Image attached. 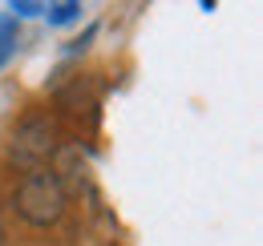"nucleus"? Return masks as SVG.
<instances>
[{
  "instance_id": "nucleus-4",
  "label": "nucleus",
  "mask_w": 263,
  "mask_h": 246,
  "mask_svg": "<svg viewBox=\"0 0 263 246\" xmlns=\"http://www.w3.org/2000/svg\"><path fill=\"white\" fill-rule=\"evenodd\" d=\"M8 53H12V45H0V65L8 61Z\"/></svg>"
},
{
  "instance_id": "nucleus-3",
  "label": "nucleus",
  "mask_w": 263,
  "mask_h": 246,
  "mask_svg": "<svg viewBox=\"0 0 263 246\" xmlns=\"http://www.w3.org/2000/svg\"><path fill=\"white\" fill-rule=\"evenodd\" d=\"M45 12H49V20H53V25H69V20L81 12V4H73V0H69V4H53V8H45Z\"/></svg>"
},
{
  "instance_id": "nucleus-5",
  "label": "nucleus",
  "mask_w": 263,
  "mask_h": 246,
  "mask_svg": "<svg viewBox=\"0 0 263 246\" xmlns=\"http://www.w3.org/2000/svg\"><path fill=\"white\" fill-rule=\"evenodd\" d=\"M0 246H8V234H4V226H0Z\"/></svg>"
},
{
  "instance_id": "nucleus-2",
  "label": "nucleus",
  "mask_w": 263,
  "mask_h": 246,
  "mask_svg": "<svg viewBox=\"0 0 263 246\" xmlns=\"http://www.w3.org/2000/svg\"><path fill=\"white\" fill-rule=\"evenodd\" d=\"M49 150H53V129H49V121H41V117L25 121L12 133V157L25 161V166H36L41 157H49Z\"/></svg>"
},
{
  "instance_id": "nucleus-1",
  "label": "nucleus",
  "mask_w": 263,
  "mask_h": 246,
  "mask_svg": "<svg viewBox=\"0 0 263 246\" xmlns=\"http://www.w3.org/2000/svg\"><path fill=\"white\" fill-rule=\"evenodd\" d=\"M12 206H16V214L25 218L29 226H53L57 218L65 214V186L49 170H33L25 182L16 186Z\"/></svg>"
}]
</instances>
